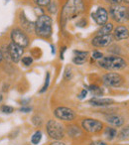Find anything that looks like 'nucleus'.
<instances>
[{
  "label": "nucleus",
  "instance_id": "obj_1",
  "mask_svg": "<svg viewBox=\"0 0 129 145\" xmlns=\"http://www.w3.org/2000/svg\"><path fill=\"white\" fill-rule=\"evenodd\" d=\"M85 4L83 0H68L64 6L62 12V21L66 23L67 21L79 16L83 12Z\"/></svg>",
  "mask_w": 129,
  "mask_h": 145
},
{
  "label": "nucleus",
  "instance_id": "obj_2",
  "mask_svg": "<svg viewBox=\"0 0 129 145\" xmlns=\"http://www.w3.org/2000/svg\"><path fill=\"white\" fill-rule=\"evenodd\" d=\"M98 65L101 68L105 69V70L117 71V70H122V69L126 68L127 63L124 59L120 58V57L109 56V57L101 58Z\"/></svg>",
  "mask_w": 129,
  "mask_h": 145
},
{
  "label": "nucleus",
  "instance_id": "obj_3",
  "mask_svg": "<svg viewBox=\"0 0 129 145\" xmlns=\"http://www.w3.org/2000/svg\"><path fill=\"white\" fill-rule=\"evenodd\" d=\"M36 34L43 38H48L52 35V19L48 15H41L35 24Z\"/></svg>",
  "mask_w": 129,
  "mask_h": 145
},
{
  "label": "nucleus",
  "instance_id": "obj_4",
  "mask_svg": "<svg viewBox=\"0 0 129 145\" xmlns=\"http://www.w3.org/2000/svg\"><path fill=\"white\" fill-rule=\"evenodd\" d=\"M47 131L51 138L56 139V140H60L64 136V127L58 121L49 120L47 123Z\"/></svg>",
  "mask_w": 129,
  "mask_h": 145
},
{
  "label": "nucleus",
  "instance_id": "obj_5",
  "mask_svg": "<svg viewBox=\"0 0 129 145\" xmlns=\"http://www.w3.org/2000/svg\"><path fill=\"white\" fill-rule=\"evenodd\" d=\"M110 14L115 21L119 23H125L128 21V9L121 5H114L110 8Z\"/></svg>",
  "mask_w": 129,
  "mask_h": 145
},
{
  "label": "nucleus",
  "instance_id": "obj_6",
  "mask_svg": "<svg viewBox=\"0 0 129 145\" xmlns=\"http://www.w3.org/2000/svg\"><path fill=\"white\" fill-rule=\"evenodd\" d=\"M11 39H12L13 43L18 46L22 47H27L29 45V39L27 37V35L23 32L20 29H14L11 32Z\"/></svg>",
  "mask_w": 129,
  "mask_h": 145
},
{
  "label": "nucleus",
  "instance_id": "obj_7",
  "mask_svg": "<svg viewBox=\"0 0 129 145\" xmlns=\"http://www.w3.org/2000/svg\"><path fill=\"white\" fill-rule=\"evenodd\" d=\"M55 115L57 118L64 121H72L76 118V113L73 109L69 107L61 106L55 109Z\"/></svg>",
  "mask_w": 129,
  "mask_h": 145
},
{
  "label": "nucleus",
  "instance_id": "obj_8",
  "mask_svg": "<svg viewBox=\"0 0 129 145\" xmlns=\"http://www.w3.org/2000/svg\"><path fill=\"white\" fill-rule=\"evenodd\" d=\"M103 127L102 122L96 120V119H91V118H87L83 119V128L85 130H87V132L91 133H96L101 131Z\"/></svg>",
  "mask_w": 129,
  "mask_h": 145
},
{
  "label": "nucleus",
  "instance_id": "obj_9",
  "mask_svg": "<svg viewBox=\"0 0 129 145\" xmlns=\"http://www.w3.org/2000/svg\"><path fill=\"white\" fill-rule=\"evenodd\" d=\"M102 80L103 83L109 87H119L120 85H122L123 81H124L123 78L117 72H108L103 76Z\"/></svg>",
  "mask_w": 129,
  "mask_h": 145
},
{
  "label": "nucleus",
  "instance_id": "obj_10",
  "mask_svg": "<svg viewBox=\"0 0 129 145\" xmlns=\"http://www.w3.org/2000/svg\"><path fill=\"white\" fill-rule=\"evenodd\" d=\"M8 53L13 62L17 63L20 61L21 57H22L23 53H24V50H23L22 47L14 44V43H11L8 46Z\"/></svg>",
  "mask_w": 129,
  "mask_h": 145
},
{
  "label": "nucleus",
  "instance_id": "obj_11",
  "mask_svg": "<svg viewBox=\"0 0 129 145\" xmlns=\"http://www.w3.org/2000/svg\"><path fill=\"white\" fill-rule=\"evenodd\" d=\"M112 42V36L109 35H98L93 40V45L95 47H106Z\"/></svg>",
  "mask_w": 129,
  "mask_h": 145
},
{
  "label": "nucleus",
  "instance_id": "obj_12",
  "mask_svg": "<svg viewBox=\"0 0 129 145\" xmlns=\"http://www.w3.org/2000/svg\"><path fill=\"white\" fill-rule=\"evenodd\" d=\"M93 18L95 20V22L98 25H104L107 22V19H108V14H107V11L105 10L102 7H99L96 10V12L93 13Z\"/></svg>",
  "mask_w": 129,
  "mask_h": 145
},
{
  "label": "nucleus",
  "instance_id": "obj_13",
  "mask_svg": "<svg viewBox=\"0 0 129 145\" xmlns=\"http://www.w3.org/2000/svg\"><path fill=\"white\" fill-rule=\"evenodd\" d=\"M114 103V101L111 99H98V97H93L89 101V103L93 106H107Z\"/></svg>",
  "mask_w": 129,
  "mask_h": 145
},
{
  "label": "nucleus",
  "instance_id": "obj_14",
  "mask_svg": "<svg viewBox=\"0 0 129 145\" xmlns=\"http://www.w3.org/2000/svg\"><path fill=\"white\" fill-rule=\"evenodd\" d=\"M114 38L117 41L127 39L128 38V29L124 26H118L114 30Z\"/></svg>",
  "mask_w": 129,
  "mask_h": 145
},
{
  "label": "nucleus",
  "instance_id": "obj_15",
  "mask_svg": "<svg viewBox=\"0 0 129 145\" xmlns=\"http://www.w3.org/2000/svg\"><path fill=\"white\" fill-rule=\"evenodd\" d=\"M75 57H74V63L77 65H83L87 62L89 53L81 52V51H75Z\"/></svg>",
  "mask_w": 129,
  "mask_h": 145
},
{
  "label": "nucleus",
  "instance_id": "obj_16",
  "mask_svg": "<svg viewBox=\"0 0 129 145\" xmlns=\"http://www.w3.org/2000/svg\"><path fill=\"white\" fill-rule=\"evenodd\" d=\"M106 121L114 126L119 127L124 123V118L119 116V115H110V116L106 117Z\"/></svg>",
  "mask_w": 129,
  "mask_h": 145
},
{
  "label": "nucleus",
  "instance_id": "obj_17",
  "mask_svg": "<svg viewBox=\"0 0 129 145\" xmlns=\"http://www.w3.org/2000/svg\"><path fill=\"white\" fill-rule=\"evenodd\" d=\"M112 29H113L112 23H106L98 31V35H109L111 31H112Z\"/></svg>",
  "mask_w": 129,
  "mask_h": 145
},
{
  "label": "nucleus",
  "instance_id": "obj_18",
  "mask_svg": "<svg viewBox=\"0 0 129 145\" xmlns=\"http://www.w3.org/2000/svg\"><path fill=\"white\" fill-rule=\"evenodd\" d=\"M117 135V131L115 128H111V127H107L105 129V136L107 137V139L112 140L113 138H115V136Z\"/></svg>",
  "mask_w": 129,
  "mask_h": 145
},
{
  "label": "nucleus",
  "instance_id": "obj_19",
  "mask_svg": "<svg viewBox=\"0 0 129 145\" xmlns=\"http://www.w3.org/2000/svg\"><path fill=\"white\" fill-rule=\"evenodd\" d=\"M41 139H42V132H41L40 130H38L33 134L32 138H31V142H32L34 145H37V144H39Z\"/></svg>",
  "mask_w": 129,
  "mask_h": 145
},
{
  "label": "nucleus",
  "instance_id": "obj_20",
  "mask_svg": "<svg viewBox=\"0 0 129 145\" xmlns=\"http://www.w3.org/2000/svg\"><path fill=\"white\" fill-rule=\"evenodd\" d=\"M69 135H71L72 137H77L78 134H81V130L79 129V127L75 126V125H73V126L69 127Z\"/></svg>",
  "mask_w": 129,
  "mask_h": 145
},
{
  "label": "nucleus",
  "instance_id": "obj_21",
  "mask_svg": "<svg viewBox=\"0 0 129 145\" xmlns=\"http://www.w3.org/2000/svg\"><path fill=\"white\" fill-rule=\"evenodd\" d=\"M57 10H58V6H57L56 3H53V2H50L48 5V11L50 13H52V14H54V13L57 12Z\"/></svg>",
  "mask_w": 129,
  "mask_h": 145
},
{
  "label": "nucleus",
  "instance_id": "obj_22",
  "mask_svg": "<svg viewBox=\"0 0 129 145\" xmlns=\"http://www.w3.org/2000/svg\"><path fill=\"white\" fill-rule=\"evenodd\" d=\"M49 84H50V72H47V77H46V82H45L44 87L42 88V89L40 91V93H44L45 91H47L49 87Z\"/></svg>",
  "mask_w": 129,
  "mask_h": 145
},
{
  "label": "nucleus",
  "instance_id": "obj_23",
  "mask_svg": "<svg viewBox=\"0 0 129 145\" xmlns=\"http://www.w3.org/2000/svg\"><path fill=\"white\" fill-rule=\"evenodd\" d=\"M1 111L4 113H12L14 111V108L12 106H9V105H2L1 106Z\"/></svg>",
  "mask_w": 129,
  "mask_h": 145
},
{
  "label": "nucleus",
  "instance_id": "obj_24",
  "mask_svg": "<svg viewBox=\"0 0 129 145\" xmlns=\"http://www.w3.org/2000/svg\"><path fill=\"white\" fill-rule=\"evenodd\" d=\"M34 2L39 6H48L51 0H34Z\"/></svg>",
  "mask_w": 129,
  "mask_h": 145
},
{
  "label": "nucleus",
  "instance_id": "obj_25",
  "mask_svg": "<svg viewBox=\"0 0 129 145\" xmlns=\"http://www.w3.org/2000/svg\"><path fill=\"white\" fill-rule=\"evenodd\" d=\"M22 63L25 66H30L33 63V59L31 58V57H24V58L22 59Z\"/></svg>",
  "mask_w": 129,
  "mask_h": 145
},
{
  "label": "nucleus",
  "instance_id": "obj_26",
  "mask_svg": "<svg viewBox=\"0 0 129 145\" xmlns=\"http://www.w3.org/2000/svg\"><path fill=\"white\" fill-rule=\"evenodd\" d=\"M128 138V127H126V128L122 129V131H121L120 133V139H127Z\"/></svg>",
  "mask_w": 129,
  "mask_h": 145
},
{
  "label": "nucleus",
  "instance_id": "obj_27",
  "mask_svg": "<svg viewBox=\"0 0 129 145\" xmlns=\"http://www.w3.org/2000/svg\"><path fill=\"white\" fill-rule=\"evenodd\" d=\"M89 89L91 91H93V93H96V95H100V93H101L100 89H99L98 87H96V86H91V87L89 88Z\"/></svg>",
  "mask_w": 129,
  "mask_h": 145
},
{
  "label": "nucleus",
  "instance_id": "obj_28",
  "mask_svg": "<svg viewBox=\"0 0 129 145\" xmlns=\"http://www.w3.org/2000/svg\"><path fill=\"white\" fill-rule=\"evenodd\" d=\"M93 58L95 59V60H99V59L103 58V55L101 52H98V51H95V52H93Z\"/></svg>",
  "mask_w": 129,
  "mask_h": 145
},
{
  "label": "nucleus",
  "instance_id": "obj_29",
  "mask_svg": "<svg viewBox=\"0 0 129 145\" xmlns=\"http://www.w3.org/2000/svg\"><path fill=\"white\" fill-rule=\"evenodd\" d=\"M106 2L111 3V4H114V5H118L120 2H122V0H105Z\"/></svg>",
  "mask_w": 129,
  "mask_h": 145
},
{
  "label": "nucleus",
  "instance_id": "obj_30",
  "mask_svg": "<svg viewBox=\"0 0 129 145\" xmlns=\"http://www.w3.org/2000/svg\"><path fill=\"white\" fill-rule=\"evenodd\" d=\"M87 89H83V91L81 93V95H79V97L81 99H85V97H87Z\"/></svg>",
  "mask_w": 129,
  "mask_h": 145
},
{
  "label": "nucleus",
  "instance_id": "obj_31",
  "mask_svg": "<svg viewBox=\"0 0 129 145\" xmlns=\"http://www.w3.org/2000/svg\"><path fill=\"white\" fill-rule=\"evenodd\" d=\"M91 145H107L105 142L103 141H94V142H91Z\"/></svg>",
  "mask_w": 129,
  "mask_h": 145
},
{
  "label": "nucleus",
  "instance_id": "obj_32",
  "mask_svg": "<svg viewBox=\"0 0 129 145\" xmlns=\"http://www.w3.org/2000/svg\"><path fill=\"white\" fill-rule=\"evenodd\" d=\"M50 145H66L64 142H62V141H59V140H57V141H54V142H52Z\"/></svg>",
  "mask_w": 129,
  "mask_h": 145
},
{
  "label": "nucleus",
  "instance_id": "obj_33",
  "mask_svg": "<svg viewBox=\"0 0 129 145\" xmlns=\"http://www.w3.org/2000/svg\"><path fill=\"white\" fill-rule=\"evenodd\" d=\"M20 110L22 111V112H30L31 108H29V107H21Z\"/></svg>",
  "mask_w": 129,
  "mask_h": 145
},
{
  "label": "nucleus",
  "instance_id": "obj_34",
  "mask_svg": "<svg viewBox=\"0 0 129 145\" xmlns=\"http://www.w3.org/2000/svg\"><path fill=\"white\" fill-rule=\"evenodd\" d=\"M2 59H3V54H2V52L0 51V62L2 61Z\"/></svg>",
  "mask_w": 129,
  "mask_h": 145
},
{
  "label": "nucleus",
  "instance_id": "obj_35",
  "mask_svg": "<svg viewBox=\"0 0 129 145\" xmlns=\"http://www.w3.org/2000/svg\"><path fill=\"white\" fill-rule=\"evenodd\" d=\"M122 1H123V0H122ZM124 2H126V3H128V2H129V0H124Z\"/></svg>",
  "mask_w": 129,
  "mask_h": 145
},
{
  "label": "nucleus",
  "instance_id": "obj_36",
  "mask_svg": "<svg viewBox=\"0 0 129 145\" xmlns=\"http://www.w3.org/2000/svg\"><path fill=\"white\" fill-rule=\"evenodd\" d=\"M2 101V95H0V101Z\"/></svg>",
  "mask_w": 129,
  "mask_h": 145
}]
</instances>
